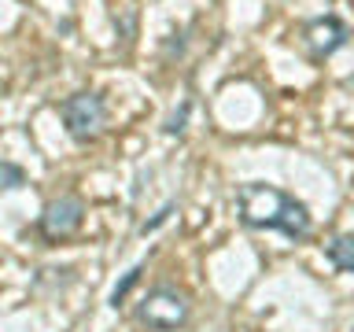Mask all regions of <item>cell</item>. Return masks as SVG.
Masks as SVG:
<instances>
[{
	"label": "cell",
	"mask_w": 354,
	"mask_h": 332,
	"mask_svg": "<svg viewBox=\"0 0 354 332\" xmlns=\"http://www.w3.org/2000/svg\"><path fill=\"white\" fill-rule=\"evenodd\" d=\"M328 259H332L336 270L354 273V237H351V232H347V237H336L328 243Z\"/></svg>",
	"instance_id": "obj_6"
},
{
	"label": "cell",
	"mask_w": 354,
	"mask_h": 332,
	"mask_svg": "<svg viewBox=\"0 0 354 332\" xmlns=\"http://www.w3.org/2000/svg\"><path fill=\"white\" fill-rule=\"evenodd\" d=\"M19 185H26V174L11 163H0V188H19Z\"/></svg>",
	"instance_id": "obj_7"
},
{
	"label": "cell",
	"mask_w": 354,
	"mask_h": 332,
	"mask_svg": "<svg viewBox=\"0 0 354 332\" xmlns=\"http://www.w3.org/2000/svg\"><path fill=\"white\" fill-rule=\"evenodd\" d=\"M240 218L243 225L251 229H281L288 237H306L310 232V214L299 199L284 196L281 188H270V185H243L240 196Z\"/></svg>",
	"instance_id": "obj_1"
},
{
	"label": "cell",
	"mask_w": 354,
	"mask_h": 332,
	"mask_svg": "<svg viewBox=\"0 0 354 332\" xmlns=\"http://www.w3.org/2000/svg\"><path fill=\"white\" fill-rule=\"evenodd\" d=\"M59 115H63L66 133H71L74 140H88V137H96V133L104 129L107 107H104V100H100L96 93H77L71 100H63Z\"/></svg>",
	"instance_id": "obj_3"
},
{
	"label": "cell",
	"mask_w": 354,
	"mask_h": 332,
	"mask_svg": "<svg viewBox=\"0 0 354 332\" xmlns=\"http://www.w3.org/2000/svg\"><path fill=\"white\" fill-rule=\"evenodd\" d=\"M306 41H310V52L321 59V55H332L336 48L347 44V26H343L336 15H325V19H317L306 26Z\"/></svg>",
	"instance_id": "obj_5"
},
{
	"label": "cell",
	"mask_w": 354,
	"mask_h": 332,
	"mask_svg": "<svg viewBox=\"0 0 354 332\" xmlns=\"http://www.w3.org/2000/svg\"><path fill=\"white\" fill-rule=\"evenodd\" d=\"M82 218H85V203L77 196H59V199H52L48 207H44V214H41V232L48 240H63V237H71V232L82 229Z\"/></svg>",
	"instance_id": "obj_4"
},
{
	"label": "cell",
	"mask_w": 354,
	"mask_h": 332,
	"mask_svg": "<svg viewBox=\"0 0 354 332\" xmlns=\"http://www.w3.org/2000/svg\"><path fill=\"white\" fill-rule=\"evenodd\" d=\"M137 317L155 332L181 329L188 321V299L177 292V288H155V292H148V299L140 303Z\"/></svg>",
	"instance_id": "obj_2"
},
{
	"label": "cell",
	"mask_w": 354,
	"mask_h": 332,
	"mask_svg": "<svg viewBox=\"0 0 354 332\" xmlns=\"http://www.w3.org/2000/svg\"><path fill=\"white\" fill-rule=\"evenodd\" d=\"M351 85H354V77H351Z\"/></svg>",
	"instance_id": "obj_9"
},
{
	"label": "cell",
	"mask_w": 354,
	"mask_h": 332,
	"mask_svg": "<svg viewBox=\"0 0 354 332\" xmlns=\"http://www.w3.org/2000/svg\"><path fill=\"white\" fill-rule=\"evenodd\" d=\"M137 281H140V266H133V270L126 273V281H122V284L115 288V292H111V303H115V306H118V303H122V299H126V295H129V288H133V284H137Z\"/></svg>",
	"instance_id": "obj_8"
}]
</instances>
